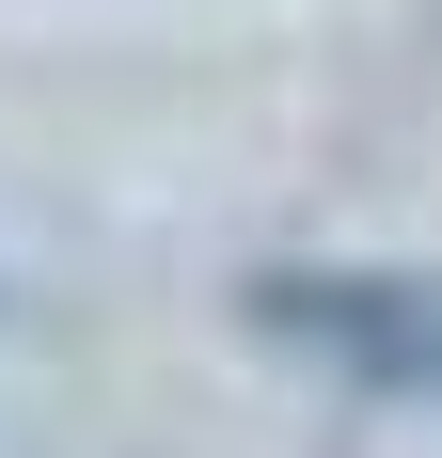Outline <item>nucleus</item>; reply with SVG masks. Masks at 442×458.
Wrapping results in <instances>:
<instances>
[{
  "mask_svg": "<svg viewBox=\"0 0 442 458\" xmlns=\"http://www.w3.org/2000/svg\"><path fill=\"white\" fill-rule=\"evenodd\" d=\"M237 332L285 348L301 379H332V395L442 411V269H411V253H253Z\"/></svg>",
  "mask_w": 442,
  "mask_h": 458,
  "instance_id": "nucleus-1",
  "label": "nucleus"
}]
</instances>
